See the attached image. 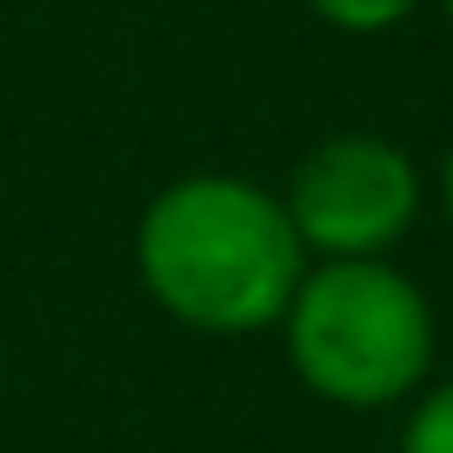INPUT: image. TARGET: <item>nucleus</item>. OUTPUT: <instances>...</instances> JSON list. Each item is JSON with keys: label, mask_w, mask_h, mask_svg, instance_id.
<instances>
[{"label": "nucleus", "mask_w": 453, "mask_h": 453, "mask_svg": "<svg viewBox=\"0 0 453 453\" xmlns=\"http://www.w3.org/2000/svg\"><path fill=\"white\" fill-rule=\"evenodd\" d=\"M134 267L167 320L213 340L280 326L307 247L280 194L241 173H180L147 200L134 226Z\"/></svg>", "instance_id": "nucleus-1"}, {"label": "nucleus", "mask_w": 453, "mask_h": 453, "mask_svg": "<svg viewBox=\"0 0 453 453\" xmlns=\"http://www.w3.org/2000/svg\"><path fill=\"white\" fill-rule=\"evenodd\" d=\"M287 367L313 400L347 413L400 407L434 373V300L387 254L373 260H307L280 313Z\"/></svg>", "instance_id": "nucleus-2"}, {"label": "nucleus", "mask_w": 453, "mask_h": 453, "mask_svg": "<svg viewBox=\"0 0 453 453\" xmlns=\"http://www.w3.org/2000/svg\"><path fill=\"white\" fill-rule=\"evenodd\" d=\"M307 260H373L394 254L426 207V180L413 154L387 134L347 127L313 141L294 160L280 194Z\"/></svg>", "instance_id": "nucleus-3"}, {"label": "nucleus", "mask_w": 453, "mask_h": 453, "mask_svg": "<svg viewBox=\"0 0 453 453\" xmlns=\"http://www.w3.org/2000/svg\"><path fill=\"white\" fill-rule=\"evenodd\" d=\"M400 453H453V380H434L413 394V413L400 426Z\"/></svg>", "instance_id": "nucleus-4"}, {"label": "nucleus", "mask_w": 453, "mask_h": 453, "mask_svg": "<svg viewBox=\"0 0 453 453\" xmlns=\"http://www.w3.org/2000/svg\"><path fill=\"white\" fill-rule=\"evenodd\" d=\"M307 7L340 34H394L400 20L420 14V0H307Z\"/></svg>", "instance_id": "nucleus-5"}, {"label": "nucleus", "mask_w": 453, "mask_h": 453, "mask_svg": "<svg viewBox=\"0 0 453 453\" xmlns=\"http://www.w3.org/2000/svg\"><path fill=\"white\" fill-rule=\"evenodd\" d=\"M440 213H447V234H453V147L440 160Z\"/></svg>", "instance_id": "nucleus-6"}, {"label": "nucleus", "mask_w": 453, "mask_h": 453, "mask_svg": "<svg viewBox=\"0 0 453 453\" xmlns=\"http://www.w3.org/2000/svg\"><path fill=\"white\" fill-rule=\"evenodd\" d=\"M440 14H447V27H453V0H440Z\"/></svg>", "instance_id": "nucleus-7"}]
</instances>
